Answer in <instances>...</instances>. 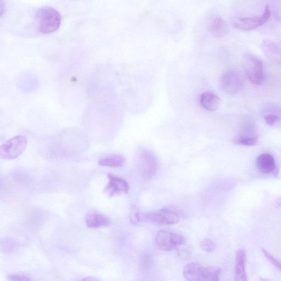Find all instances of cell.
I'll return each mask as SVG.
<instances>
[{"instance_id":"obj_1","label":"cell","mask_w":281,"mask_h":281,"mask_svg":"<svg viewBox=\"0 0 281 281\" xmlns=\"http://www.w3.org/2000/svg\"><path fill=\"white\" fill-rule=\"evenodd\" d=\"M221 270L216 266L203 267L197 263L186 265L183 270L185 279L190 281H217L220 279Z\"/></svg>"},{"instance_id":"obj_2","label":"cell","mask_w":281,"mask_h":281,"mask_svg":"<svg viewBox=\"0 0 281 281\" xmlns=\"http://www.w3.org/2000/svg\"><path fill=\"white\" fill-rule=\"evenodd\" d=\"M37 28L42 34H51L58 30L60 27L61 17L55 9L45 7L36 12Z\"/></svg>"},{"instance_id":"obj_3","label":"cell","mask_w":281,"mask_h":281,"mask_svg":"<svg viewBox=\"0 0 281 281\" xmlns=\"http://www.w3.org/2000/svg\"><path fill=\"white\" fill-rule=\"evenodd\" d=\"M179 220L178 212L172 208H164L148 213H139V222L151 223L160 226H172Z\"/></svg>"},{"instance_id":"obj_4","label":"cell","mask_w":281,"mask_h":281,"mask_svg":"<svg viewBox=\"0 0 281 281\" xmlns=\"http://www.w3.org/2000/svg\"><path fill=\"white\" fill-rule=\"evenodd\" d=\"M243 66L246 76L250 82L255 85H260L263 82L264 67L260 59L254 54L247 53L243 58Z\"/></svg>"},{"instance_id":"obj_5","label":"cell","mask_w":281,"mask_h":281,"mask_svg":"<svg viewBox=\"0 0 281 281\" xmlns=\"http://www.w3.org/2000/svg\"><path fill=\"white\" fill-rule=\"evenodd\" d=\"M137 164L143 178H152L158 168V163L155 155L145 148H140L137 153Z\"/></svg>"},{"instance_id":"obj_6","label":"cell","mask_w":281,"mask_h":281,"mask_svg":"<svg viewBox=\"0 0 281 281\" xmlns=\"http://www.w3.org/2000/svg\"><path fill=\"white\" fill-rule=\"evenodd\" d=\"M28 140L23 135H18L9 140L0 147V157L6 160L14 159L26 149Z\"/></svg>"},{"instance_id":"obj_7","label":"cell","mask_w":281,"mask_h":281,"mask_svg":"<svg viewBox=\"0 0 281 281\" xmlns=\"http://www.w3.org/2000/svg\"><path fill=\"white\" fill-rule=\"evenodd\" d=\"M271 16L269 6H266L264 14L260 17L253 18L233 17L231 20L232 26L240 30L250 31L263 26Z\"/></svg>"},{"instance_id":"obj_8","label":"cell","mask_w":281,"mask_h":281,"mask_svg":"<svg viewBox=\"0 0 281 281\" xmlns=\"http://www.w3.org/2000/svg\"><path fill=\"white\" fill-rule=\"evenodd\" d=\"M156 245L162 251H171L184 245V237L168 231L161 230L155 236Z\"/></svg>"},{"instance_id":"obj_9","label":"cell","mask_w":281,"mask_h":281,"mask_svg":"<svg viewBox=\"0 0 281 281\" xmlns=\"http://www.w3.org/2000/svg\"><path fill=\"white\" fill-rule=\"evenodd\" d=\"M220 84L224 92L233 95L241 89L242 80L238 73L234 71H229L222 75Z\"/></svg>"},{"instance_id":"obj_10","label":"cell","mask_w":281,"mask_h":281,"mask_svg":"<svg viewBox=\"0 0 281 281\" xmlns=\"http://www.w3.org/2000/svg\"><path fill=\"white\" fill-rule=\"evenodd\" d=\"M256 166L259 172L265 175L277 177L278 167L273 156L267 153L260 154L256 160Z\"/></svg>"},{"instance_id":"obj_11","label":"cell","mask_w":281,"mask_h":281,"mask_svg":"<svg viewBox=\"0 0 281 281\" xmlns=\"http://www.w3.org/2000/svg\"><path fill=\"white\" fill-rule=\"evenodd\" d=\"M108 178L109 182L105 187V191L109 196L113 197L122 193H128L129 186L126 180L112 174H108Z\"/></svg>"},{"instance_id":"obj_12","label":"cell","mask_w":281,"mask_h":281,"mask_svg":"<svg viewBox=\"0 0 281 281\" xmlns=\"http://www.w3.org/2000/svg\"><path fill=\"white\" fill-rule=\"evenodd\" d=\"M247 253L244 249H240L236 255L235 267V279L237 281L248 280L246 266Z\"/></svg>"},{"instance_id":"obj_13","label":"cell","mask_w":281,"mask_h":281,"mask_svg":"<svg viewBox=\"0 0 281 281\" xmlns=\"http://www.w3.org/2000/svg\"><path fill=\"white\" fill-rule=\"evenodd\" d=\"M208 30L212 36L220 39L229 34L230 27L223 19L220 17H216L209 23Z\"/></svg>"},{"instance_id":"obj_14","label":"cell","mask_w":281,"mask_h":281,"mask_svg":"<svg viewBox=\"0 0 281 281\" xmlns=\"http://www.w3.org/2000/svg\"><path fill=\"white\" fill-rule=\"evenodd\" d=\"M87 226L91 229H98L109 227L110 224L109 218L97 211H90L85 217Z\"/></svg>"},{"instance_id":"obj_15","label":"cell","mask_w":281,"mask_h":281,"mask_svg":"<svg viewBox=\"0 0 281 281\" xmlns=\"http://www.w3.org/2000/svg\"><path fill=\"white\" fill-rule=\"evenodd\" d=\"M200 103L203 108L210 111L217 109L220 104V98L212 91H206L200 96Z\"/></svg>"},{"instance_id":"obj_16","label":"cell","mask_w":281,"mask_h":281,"mask_svg":"<svg viewBox=\"0 0 281 281\" xmlns=\"http://www.w3.org/2000/svg\"><path fill=\"white\" fill-rule=\"evenodd\" d=\"M263 52L272 60L281 61V46L270 40H265L262 43Z\"/></svg>"},{"instance_id":"obj_17","label":"cell","mask_w":281,"mask_h":281,"mask_svg":"<svg viewBox=\"0 0 281 281\" xmlns=\"http://www.w3.org/2000/svg\"><path fill=\"white\" fill-rule=\"evenodd\" d=\"M126 163V159L119 154L110 155L100 159L98 164L103 166L120 167Z\"/></svg>"},{"instance_id":"obj_18","label":"cell","mask_w":281,"mask_h":281,"mask_svg":"<svg viewBox=\"0 0 281 281\" xmlns=\"http://www.w3.org/2000/svg\"><path fill=\"white\" fill-rule=\"evenodd\" d=\"M258 136H251L240 135L235 137L233 142L236 145L254 146L258 143Z\"/></svg>"},{"instance_id":"obj_19","label":"cell","mask_w":281,"mask_h":281,"mask_svg":"<svg viewBox=\"0 0 281 281\" xmlns=\"http://www.w3.org/2000/svg\"><path fill=\"white\" fill-rule=\"evenodd\" d=\"M262 253H263L264 257L269 261L270 263L275 267L280 272H281V262L274 258L269 252L264 248L261 249Z\"/></svg>"},{"instance_id":"obj_20","label":"cell","mask_w":281,"mask_h":281,"mask_svg":"<svg viewBox=\"0 0 281 281\" xmlns=\"http://www.w3.org/2000/svg\"><path fill=\"white\" fill-rule=\"evenodd\" d=\"M200 246L204 251L207 252H213L215 248L214 242L209 239L202 240L200 243Z\"/></svg>"},{"instance_id":"obj_21","label":"cell","mask_w":281,"mask_h":281,"mask_svg":"<svg viewBox=\"0 0 281 281\" xmlns=\"http://www.w3.org/2000/svg\"><path fill=\"white\" fill-rule=\"evenodd\" d=\"M265 122L269 126H272L279 120V117L274 114H267L264 117Z\"/></svg>"},{"instance_id":"obj_22","label":"cell","mask_w":281,"mask_h":281,"mask_svg":"<svg viewBox=\"0 0 281 281\" xmlns=\"http://www.w3.org/2000/svg\"><path fill=\"white\" fill-rule=\"evenodd\" d=\"M9 279L11 280H30L32 279L24 274H12L9 276Z\"/></svg>"},{"instance_id":"obj_23","label":"cell","mask_w":281,"mask_h":281,"mask_svg":"<svg viewBox=\"0 0 281 281\" xmlns=\"http://www.w3.org/2000/svg\"><path fill=\"white\" fill-rule=\"evenodd\" d=\"M276 206L277 207H281V198L277 200Z\"/></svg>"},{"instance_id":"obj_24","label":"cell","mask_w":281,"mask_h":281,"mask_svg":"<svg viewBox=\"0 0 281 281\" xmlns=\"http://www.w3.org/2000/svg\"><path fill=\"white\" fill-rule=\"evenodd\" d=\"M83 280H97L96 278L92 277H89L86 278H83Z\"/></svg>"}]
</instances>
